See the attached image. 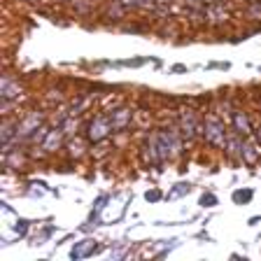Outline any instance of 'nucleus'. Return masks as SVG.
<instances>
[{
	"label": "nucleus",
	"instance_id": "f257e3e1",
	"mask_svg": "<svg viewBox=\"0 0 261 261\" xmlns=\"http://www.w3.org/2000/svg\"><path fill=\"white\" fill-rule=\"evenodd\" d=\"M182 130L179 126H173V128H163L156 133V142H159V152H161L163 163L170 161V159H177L182 154Z\"/></svg>",
	"mask_w": 261,
	"mask_h": 261
},
{
	"label": "nucleus",
	"instance_id": "f3484780",
	"mask_svg": "<svg viewBox=\"0 0 261 261\" xmlns=\"http://www.w3.org/2000/svg\"><path fill=\"white\" fill-rule=\"evenodd\" d=\"M231 198H233L236 205H247V203L254 198V194H252V189H236Z\"/></svg>",
	"mask_w": 261,
	"mask_h": 261
},
{
	"label": "nucleus",
	"instance_id": "6e6552de",
	"mask_svg": "<svg viewBox=\"0 0 261 261\" xmlns=\"http://www.w3.org/2000/svg\"><path fill=\"white\" fill-rule=\"evenodd\" d=\"M231 128L243 138H250L252 133H254L250 117H247V112H243V110H233V114H231Z\"/></svg>",
	"mask_w": 261,
	"mask_h": 261
},
{
	"label": "nucleus",
	"instance_id": "412c9836",
	"mask_svg": "<svg viewBox=\"0 0 261 261\" xmlns=\"http://www.w3.org/2000/svg\"><path fill=\"white\" fill-rule=\"evenodd\" d=\"M161 198H163V194L159 189H149L145 194V201H149V203H156V201H161Z\"/></svg>",
	"mask_w": 261,
	"mask_h": 261
},
{
	"label": "nucleus",
	"instance_id": "20e7f679",
	"mask_svg": "<svg viewBox=\"0 0 261 261\" xmlns=\"http://www.w3.org/2000/svg\"><path fill=\"white\" fill-rule=\"evenodd\" d=\"M177 126H179V130H182L185 140H194V138L201 136V130H203V124L198 121V114H196L194 110H182Z\"/></svg>",
	"mask_w": 261,
	"mask_h": 261
},
{
	"label": "nucleus",
	"instance_id": "cd10ccee",
	"mask_svg": "<svg viewBox=\"0 0 261 261\" xmlns=\"http://www.w3.org/2000/svg\"><path fill=\"white\" fill-rule=\"evenodd\" d=\"M185 70H187L185 65H173V72H185Z\"/></svg>",
	"mask_w": 261,
	"mask_h": 261
},
{
	"label": "nucleus",
	"instance_id": "7c9ffc66",
	"mask_svg": "<svg viewBox=\"0 0 261 261\" xmlns=\"http://www.w3.org/2000/svg\"><path fill=\"white\" fill-rule=\"evenodd\" d=\"M250 3H252V0H250Z\"/></svg>",
	"mask_w": 261,
	"mask_h": 261
},
{
	"label": "nucleus",
	"instance_id": "b1692460",
	"mask_svg": "<svg viewBox=\"0 0 261 261\" xmlns=\"http://www.w3.org/2000/svg\"><path fill=\"white\" fill-rule=\"evenodd\" d=\"M28 231V222H19V226H16V233H26Z\"/></svg>",
	"mask_w": 261,
	"mask_h": 261
},
{
	"label": "nucleus",
	"instance_id": "f03ea898",
	"mask_svg": "<svg viewBox=\"0 0 261 261\" xmlns=\"http://www.w3.org/2000/svg\"><path fill=\"white\" fill-rule=\"evenodd\" d=\"M203 136H205V142L212 147H219V149H224L226 147V126H224V121L219 119V117H215V114H207L205 119H203Z\"/></svg>",
	"mask_w": 261,
	"mask_h": 261
},
{
	"label": "nucleus",
	"instance_id": "ddd939ff",
	"mask_svg": "<svg viewBox=\"0 0 261 261\" xmlns=\"http://www.w3.org/2000/svg\"><path fill=\"white\" fill-rule=\"evenodd\" d=\"M205 19L210 23H224V21H228V12L224 10L222 3H215V5H207Z\"/></svg>",
	"mask_w": 261,
	"mask_h": 261
},
{
	"label": "nucleus",
	"instance_id": "4468645a",
	"mask_svg": "<svg viewBox=\"0 0 261 261\" xmlns=\"http://www.w3.org/2000/svg\"><path fill=\"white\" fill-rule=\"evenodd\" d=\"M240 147H243V136L238 133H228L226 138V147H224V152H226L228 159H240Z\"/></svg>",
	"mask_w": 261,
	"mask_h": 261
},
{
	"label": "nucleus",
	"instance_id": "9d476101",
	"mask_svg": "<svg viewBox=\"0 0 261 261\" xmlns=\"http://www.w3.org/2000/svg\"><path fill=\"white\" fill-rule=\"evenodd\" d=\"M0 89H3V100H10V103H14V100H19V98L23 96L21 84H19L14 77H10V75L3 77V84H0Z\"/></svg>",
	"mask_w": 261,
	"mask_h": 261
},
{
	"label": "nucleus",
	"instance_id": "9b49d317",
	"mask_svg": "<svg viewBox=\"0 0 261 261\" xmlns=\"http://www.w3.org/2000/svg\"><path fill=\"white\" fill-rule=\"evenodd\" d=\"M130 119H133V112L128 108H119V110H112L110 112V121H112V130L114 133H119V130L128 128Z\"/></svg>",
	"mask_w": 261,
	"mask_h": 261
},
{
	"label": "nucleus",
	"instance_id": "39448f33",
	"mask_svg": "<svg viewBox=\"0 0 261 261\" xmlns=\"http://www.w3.org/2000/svg\"><path fill=\"white\" fill-rule=\"evenodd\" d=\"M42 126V114L40 112H28L21 121H16V142L31 140V136Z\"/></svg>",
	"mask_w": 261,
	"mask_h": 261
},
{
	"label": "nucleus",
	"instance_id": "dca6fc26",
	"mask_svg": "<svg viewBox=\"0 0 261 261\" xmlns=\"http://www.w3.org/2000/svg\"><path fill=\"white\" fill-rule=\"evenodd\" d=\"M191 191V185L189 182H177V185L173 187V189L168 191V201H175V198H182V196H187Z\"/></svg>",
	"mask_w": 261,
	"mask_h": 261
},
{
	"label": "nucleus",
	"instance_id": "a878e982",
	"mask_svg": "<svg viewBox=\"0 0 261 261\" xmlns=\"http://www.w3.org/2000/svg\"><path fill=\"white\" fill-rule=\"evenodd\" d=\"M145 59H133V61H124V65H142Z\"/></svg>",
	"mask_w": 261,
	"mask_h": 261
},
{
	"label": "nucleus",
	"instance_id": "c756f323",
	"mask_svg": "<svg viewBox=\"0 0 261 261\" xmlns=\"http://www.w3.org/2000/svg\"><path fill=\"white\" fill-rule=\"evenodd\" d=\"M26 3H33V0H26Z\"/></svg>",
	"mask_w": 261,
	"mask_h": 261
},
{
	"label": "nucleus",
	"instance_id": "4be33fe9",
	"mask_svg": "<svg viewBox=\"0 0 261 261\" xmlns=\"http://www.w3.org/2000/svg\"><path fill=\"white\" fill-rule=\"evenodd\" d=\"M250 14L254 16V19H261V3L259 0H252L250 3Z\"/></svg>",
	"mask_w": 261,
	"mask_h": 261
},
{
	"label": "nucleus",
	"instance_id": "a211bd4d",
	"mask_svg": "<svg viewBox=\"0 0 261 261\" xmlns=\"http://www.w3.org/2000/svg\"><path fill=\"white\" fill-rule=\"evenodd\" d=\"M49 130H51V128L42 124V126H40V128H38V130H35V133H33V136H31V142H33V145H42V142H44V138L49 136Z\"/></svg>",
	"mask_w": 261,
	"mask_h": 261
},
{
	"label": "nucleus",
	"instance_id": "bb28decb",
	"mask_svg": "<svg viewBox=\"0 0 261 261\" xmlns=\"http://www.w3.org/2000/svg\"><path fill=\"white\" fill-rule=\"evenodd\" d=\"M252 136H254V140L261 145V126H256V128H254V133H252Z\"/></svg>",
	"mask_w": 261,
	"mask_h": 261
},
{
	"label": "nucleus",
	"instance_id": "aec40b11",
	"mask_svg": "<svg viewBox=\"0 0 261 261\" xmlns=\"http://www.w3.org/2000/svg\"><path fill=\"white\" fill-rule=\"evenodd\" d=\"M201 205H203V207L217 205V196H215V194H203V196H201Z\"/></svg>",
	"mask_w": 261,
	"mask_h": 261
},
{
	"label": "nucleus",
	"instance_id": "2eb2a0df",
	"mask_svg": "<svg viewBox=\"0 0 261 261\" xmlns=\"http://www.w3.org/2000/svg\"><path fill=\"white\" fill-rule=\"evenodd\" d=\"M68 149H70V156L72 159H82L87 154V142L82 140V138H68Z\"/></svg>",
	"mask_w": 261,
	"mask_h": 261
},
{
	"label": "nucleus",
	"instance_id": "0eeeda50",
	"mask_svg": "<svg viewBox=\"0 0 261 261\" xmlns=\"http://www.w3.org/2000/svg\"><path fill=\"white\" fill-rule=\"evenodd\" d=\"M259 142L254 140V136L250 138H243V147H240V161L245 166H256L261 161V149H259Z\"/></svg>",
	"mask_w": 261,
	"mask_h": 261
},
{
	"label": "nucleus",
	"instance_id": "6ab92c4d",
	"mask_svg": "<svg viewBox=\"0 0 261 261\" xmlns=\"http://www.w3.org/2000/svg\"><path fill=\"white\" fill-rule=\"evenodd\" d=\"M105 203H108V196H98V201L93 203V210H91V219L93 217H98V215H100V212H103V207H105Z\"/></svg>",
	"mask_w": 261,
	"mask_h": 261
},
{
	"label": "nucleus",
	"instance_id": "f8f14e48",
	"mask_svg": "<svg viewBox=\"0 0 261 261\" xmlns=\"http://www.w3.org/2000/svg\"><path fill=\"white\" fill-rule=\"evenodd\" d=\"M63 138H68V136H65V130L61 128V126H59V128H51V130H49V136L44 138V142L40 147H42L47 154H51V152H56V149L63 145Z\"/></svg>",
	"mask_w": 261,
	"mask_h": 261
},
{
	"label": "nucleus",
	"instance_id": "5701e85b",
	"mask_svg": "<svg viewBox=\"0 0 261 261\" xmlns=\"http://www.w3.org/2000/svg\"><path fill=\"white\" fill-rule=\"evenodd\" d=\"M138 7H140V10H152L154 0H138Z\"/></svg>",
	"mask_w": 261,
	"mask_h": 261
},
{
	"label": "nucleus",
	"instance_id": "423d86ee",
	"mask_svg": "<svg viewBox=\"0 0 261 261\" xmlns=\"http://www.w3.org/2000/svg\"><path fill=\"white\" fill-rule=\"evenodd\" d=\"M140 156H142V163L145 166H161L163 159H161V152H159V142H156V133L154 136H147V140L142 142L140 147Z\"/></svg>",
	"mask_w": 261,
	"mask_h": 261
},
{
	"label": "nucleus",
	"instance_id": "393cba45",
	"mask_svg": "<svg viewBox=\"0 0 261 261\" xmlns=\"http://www.w3.org/2000/svg\"><path fill=\"white\" fill-rule=\"evenodd\" d=\"M201 3H203V0H187V5H189L191 10H198V7H201Z\"/></svg>",
	"mask_w": 261,
	"mask_h": 261
},
{
	"label": "nucleus",
	"instance_id": "1a4fd4ad",
	"mask_svg": "<svg viewBox=\"0 0 261 261\" xmlns=\"http://www.w3.org/2000/svg\"><path fill=\"white\" fill-rule=\"evenodd\" d=\"M96 252H100V245L96 243V240L87 238V240H80V243H75V247L70 250V259H87V256H93Z\"/></svg>",
	"mask_w": 261,
	"mask_h": 261
},
{
	"label": "nucleus",
	"instance_id": "c85d7f7f",
	"mask_svg": "<svg viewBox=\"0 0 261 261\" xmlns=\"http://www.w3.org/2000/svg\"><path fill=\"white\" fill-rule=\"evenodd\" d=\"M205 5H215V3H222V0H203Z\"/></svg>",
	"mask_w": 261,
	"mask_h": 261
},
{
	"label": "nucleus",
	"instance_id": "7ed1b4c3",
	"mask_svg": "<svg viewBox=\"0 0 261 261\" xmlns=\"http://www.w3.org/2000/svg\"><path fill=\"white\" fill-rule=\"evenodd\" d=\"M112 133V121H110V114H98V117H93L91 121H89L87 126V140L89 142H103L105 138Z\"/></svg>",
	"mask_w": 261,
	"mask_h": 261
}]
</instances>
